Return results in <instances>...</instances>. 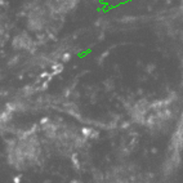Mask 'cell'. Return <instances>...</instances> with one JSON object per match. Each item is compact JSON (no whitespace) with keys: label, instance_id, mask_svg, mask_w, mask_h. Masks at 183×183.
I'll return each instance as SVG.
<instances>
[{"label":"cell","instance_id":"6da1fadb","mask_svg":"<svg viewBox=\"0 0 183 183\" xmlns=\"http://www.w3.org/2000/svg\"><path fill=\"white\" fill-rule=\"evenodd\" d=\"M93 133H96L94 132V130H92V129H83V134L85 135V137H92V134H93Z\"/></svg>","mask_w":183,"mask_h":183},{"label":"cell","instance_id":"7a4b0ae2","mask_svg":"<svg viewBox=\"0 0 183 183\" xmlns=\"http://www.w3.org/2000/svg\"><path fill=\"white\" fill-rule=\"evenodd\" d=\"M19 181H21V178H19V177H16V178H14V183H18Z\"/></svg>","mask_w":183,"mask_h":183}]
</instances>
